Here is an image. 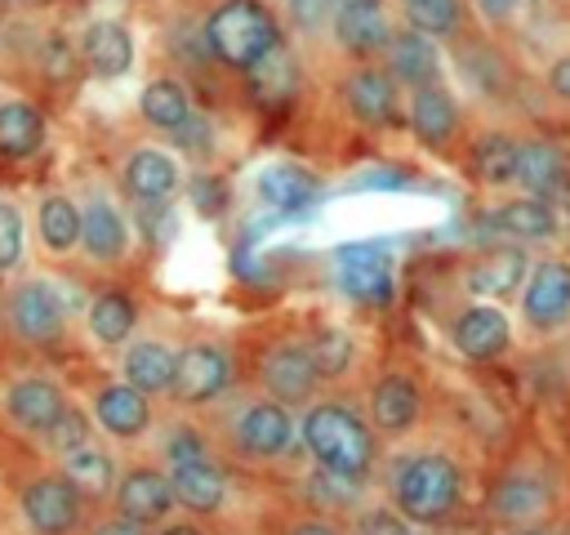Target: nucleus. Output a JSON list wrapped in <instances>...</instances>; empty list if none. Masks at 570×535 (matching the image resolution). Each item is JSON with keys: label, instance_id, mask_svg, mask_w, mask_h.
Here are the masks:
<instances>
[{"label": "nucleus", "instance_id": "f257e3e1", "mask_svg": "<svg viewBox=\"0 0 570 535\" xmlns=\"http://www.w3.org/2000/svg\"><path fill=\"white\" fill-rule=\"evenodd\" d=\"M205 40H209L214 62L245 76L276 45H285V27H281L276 4L267 0H218L205 13Z\"/></svg>", "mask_w": 570, "mask_h": 535}, {"label": "nucleus", "instance_id": "f03ea898", "mask_svg": "<svg viewBox=\"0 0 570 535\" xmlns=\"http://www.w3.org/2000/svg\"><path fill=\"white\" fill-rule=\"evenodd\" d=\"M303 446L312 450V459L338 477L361 481L374 468V428L338 401H316L303 415Z\"/></svg>", "mask_w": 570, "mask_h": 535}, {"label": "nucleus", "instance_id": "7ed1b4c3", "mask_svg": "<svg viewBox=\"0 0 570 535\" xmlns=\"http://www.w3.org/2000/svg\"><path fill=\"white\" fill-rule=\"evenodd\" d=\"M463 499V473L450 455L423 450L392 473V508L419 526L445 522Z\"/></svg>", "mask_w": 570, "mask_h": 535}, {"label": "nucleus", "instance_id": "20e7f679", "mask_svg": "<svg viewBox=\"0 0 570 535\" xmlns=\"http://www.w3.org/2000/svg\"><path fill=\"white\" fill-rule=\"evenodd\" d=\"M4 321H9L13 339H22L31 348H53L67 334V303H62V294L49 281L31 276V281L9 285V294H4Z\"/></svg>", "mask_w": 570, "mask_h": 535}, {"label": "nucleus", "instance_id": "39448f33", "mask_svg": "<svg viewBox=\"0 0 570 535\" xmlns=\"http://www.w3.org/2000/svg\"><path fill=\"white\" fill-rule=\"evenodd\" d=\"M334 281L352 303L383 308L392 299V254L374 241H352L334 250Z\"/></svg>", "mask_w": 570, "mask_h": 535}, {"label": "nucleus", "instance_id": "423d86ee", "mask_svg": "<svg viewBox=\"0 0 570 535\" xmlns=\"http://www.w3.org/2000/svg\"><path fill=\"white\" fill-rule=\"evenodd\" d=\"M80 486L58 468V473H40L22 486V517L36 535H71L80 522Z\"/></svg>", "mask_w": 570, "mask_h": 535}, {"label": "nucleus", "instance_id": "0eeeda50", "mask_svg": "<svg viewBox=\"0 0 570 535\" xmlns=\"http://www.w3.org/2000/svg\"><path fill=\"white\" fill-rule=\"evenodd\" d=\"M521 321L534 334H557L570 321V259H543L521 285Z\"/></svg>", "mask_w": 570, "mask_h": 535}, {"label": "nucleus", "instance_id": "6e6552de", "mask_svg": "<svg viewBox=\"0 0 570 535\" xmlns=\"http://www.w3.org/2000/svg\"><path fill=\"white\" fill-rule=\"evenodd\" d=\"M258 383H263L267 397H276V401H285V406L312 401L316 388H321V370H316V361H312L307 339H285V343H276V348L258 361Z\"/></svg>", "mask_w": 570, "mask_h": 535}, {"label": "nucleus", "instance_id": "1a4fd4ad", "mask_svg": "<svg viewBox=\"0 0 570 535\" xmlns=\"http://www.w3.org/2000/svg\"><path fill=\"white\" fill-rule=\"evenodd\" d=\"M236 379V366L227 357V348L200 339V343H187L178 348V374H174V397L183 406H205L214 397H223Z\"/></svg>", "mask_w": 570, "mask_h": 535}, {"label": "nucleus", "instance_id": "9d476101", "mask_svg": "<svg viewBox=\"0 0 570 535\" xmlns=\"http://www.w3.org/2000/svg\"><path fill=\"white\" fill-rule=\"evenodd\" d=\"M396 103H401V85L379 58H365L361 67H352L343 76V107L352 111L356 125H365V129L392 125L396 120Z\"/></svg>", "mask_w": 570, "mask_h": 535}, {"label": "nucleus", "instance_id": "9b49d317", "mask_svg": "<svg viewBox=\"0 0 570 535\" xmlns=\"http://www.w3.org/2000/svg\"><path fill=\"white\" fill-rule=\"evenodd\" d=\"M450 339L468 361H494L512 348V321L503 317L494 299H472L450 321Z\"/></svg>", "mask_w": 570, "mask_h": 535}, {"label": "nucleus", "instance_id": "f8f14e48", "mask_svg": "<svg viewBox=\"0 0 570 535\" xmlns=\"http://www.w3.org/2000/svg\"><path fill=\"white\" fill-rule=\"evenodd\" d=\"M80 250L102 268H116L129 254V223L107 192H89L80 201Z\"/></svg>", "mask_w": 570, "mask_h": 535}, {"label": "nucleus", "instance_id": "ddd939ff", "mask_svg": "<svg viewBox=\"0 0 570 535\" xmlns=\"http://www.w3.org/2000/svg\"><path fill=\"white\" fill-rule=\"evenodd\" d=\"M289 441H294V415H289L285 401H276V397L263 392L258 401H249L240 410V419H236V446L249 459H276V455L289 450Z\"/></svg>", "mask_w": 570, "mask_h": 535}, {"label": "nucleus", "instance_id": "4468645a", "mask_svg": "<svg viewBox=\"0 0 570 535\" xmlns=\"http://www.w3.org/2000/svg\"><path fill=\"white\" fill-rule=\"evenodd\" d=\"M459 125H463V111H459V98L445 80L410 89V134H414L419 147L441 152L445 143H454Z\"/></svg>", "mask_w": 570, "mask_h": 535}, {"label": "nucleus", "instance_id": "2eb2a0df", "mask_svg": "<svg viewBox=\"0 0 570 535\" xmlns=\"http://www.w3.org/2000/svg\"><path fill=\"white\" fill-rule=\"evenodd\" d=\"M379 62H383V67L396 76V85H405V89H419V85L441 80V49H436V40H432L428 31H419V27H392V36H387Z\"/></svg>", "mask_w": 570, "mask_h": 535}, {"label": "nucleus", "instance_id": "dca6fc26", "mask_svg": "<svg viewBox=\"0 0 570 535\" xmlns=\"http://www.w3.org/2000/svg\"><path fill=\"white\" fill-rule=\"evenodd\" d=\"M67 406L71 401H67L62 383L49 374H27V379H13L4 388V419L18 424L22 432H45Z\"/></svg>", "mask_w": 570, "mask_h": 535}, {"label": "nucleus", "instance_id": "f3484780", "mask_svg": "<svg viewBox=\"0 0 570 535\" xmlns=\"http://www.w3.org/2000/svg\"><path fill=\"white\" fill-rule=\"evenodd\" d=\"M111 495H116V513H125V517H134V522H142V526L169 517V508L178 504L169 473L147 468V464L125 468V473L116 477V490H111Z\"/></svg>", "mask_w": 570, "mask_h": 535}, {"label": "nucleus", "instance_id": "a211bd4d", "mask_svg": "<svg viewBox=\"0 0 570 535\" xmlns=\"http://www.w3.org/2000/svg\"><path fill=\"white\" fill-rule=\"evenodd\" d=\"M120 183L134 201H169L178 187H183V160L165 147H134L125 156V169H120Z\"/></svg>", "mask_w": 570, "mask_h": 535}, {"label": "nucleus", "instance_id": "6ab92c4d", "mask_svg": "<svg viewBox=\"0 0 570 535\" xmlns=\"http://www.w3.org/2000/svg\"><path fill=\"white\" fill-rule=\"evenodd\" d=\"M530 276V259L521 245H490L468 263V290L472 299H512Z\"/></svg>", "mask_w": 570, "mask_h": 535}, {"label": "nucleus", "instance_id": "aec40b11", "mask_svg": "<svg viewBox=\"0 0 570 535\" xmlns=\"http://www.w3.org/2000/svg\"><path fill=\"white\" fill-rule=\"evenodd\" d=\"M423 415V392L414 383V374H383L374 388H370V419H374V432L383 437H405Z\"/></svg>", "mask_w": 570, "mask_h": 535}, {"label": "nucleus", "instance_id": "412c9836", "mask_svg": "<svg viewBox=\"0 0 570 535\" xmlns=\"http://www.w3.org/2000/svg\"><path fill=\"white\" fill-rule=\"evenodd\" d=\"M94 424L116 437V441H134L151 428V397L138 392L134 383H107L94 392Z\"/></svg>", "mask_w": 570, "mask_h": 535}, {"label": "nucleus", "instance_id": "4be33fe9", "mask_svg": "<svg viewBox=\"0 0 570 535\" xmlns=\"http://www.w3.org/2000/svg\"><path fill=\"white\" fill-rule=\"evenodd\" d=\"M80 62L98 80L125 76L134 67V36H129V27L116 22V18H94L80 31Z\"/></svg>", "mask_w": 570, "mask_h": 535}, {"label": "nucleus", "instance_id": "5701e85b", "mask_svg": "<svg viewBox=\"0 0 570 535\" xmlns=\"http://www.w3.org/2000/svg\"><path fill=\"white\" fill-rule=\"evenodd\" d=\"M570 178V152L557 138H521L517 147V187L530 196H561Z\"/></svg>", "mask_w": 570, "mask_h": 535}, {"label": "nucleus", "instance_id": "b1692460", "mask_svg": "<svg viewBox=\"0 0 570 535\" xmlns=\"http://www.w3.org/2000/svg\"><path fill=\"white\" fill-rule=\"evenodd\" d=\"M330 31L338 40L343 54H352L356 62L365 58H379L387 36H392V22L383 13V4H334V18H330Z\"/></svg>", "mask_w": 570, "mask_h": 535}, {"label": "nucleus", "instance_id": "393cba45", "mask_svg": "<svg viewBox=\"0 0 570 535\" xmlns=\"http://www.w3.org/2000/svg\"><path fill=\"white\" fill-rule=\"evenodd\" d=\"M174 374H178V348L165 339H138L125 348L120 361V379L134 383L147 397H174Z\"/></svg>", "mask_w": 570, "mask_h": 535}, {"label": "nucleus", "instance_id": "a878e982", "mask_svg": "<svg viewBox=\"0 0 570 535\" xmlns=\"http://www.w3.org/2000/svg\"><path fill=\"white\" fill-rule=\"evenodd\" d=\"M138 116L160 134L191 129V89L178 76H151L138 89Z\"/></svg>", "mask_w": 570, "mask_h": 535}, {"label": "nucleus", "instance_id": "bb28decb", "mask_svg": "<svg viewBox=\"0 0 570 535\" xmlns=\"http://www.w3.org/2000/svg\"><path fill=\"white\" fill-rule=\"evenodd\" d=\"M165 473H169L174 495H178V504H183L187 513L205 517V513H218V508L227 504V477H223V468H218L209 455H205V459L174 464V468H165Z\"/></svg>", "mask_w": 570, "mask_h": 535}, {"label": "nucleus", "instance_id": "cd10ccee", "mask_svg": "<svg viewBox=\"0 0 570 535\" xmlns=\"http://www.w3.org/2000/svg\"><path fill=\"white\" fill-rule=\"evenodd\" d=\"M254 192L267 210H281V214H294V210H307L316 201V178L303 169V165H289V160H272L258 169L254 178Z\"/></svg>", "mask_w": 570, "mask_h": 535}, {"label": "nucleus", "instance_id": "c85d7f7f", "mask_svg": "<svg viewBox=\"0 0 570 535\" xmlns=\"http://www.w3.org/2000/svg\"><path fill=\"white\" fill-rule=\"evenodd\" d=\"M490 227L503 232L508 241H543V236L557 232V210H552L548 196L521 192V196L503 201V205L490 214Z\"/></svg>", "mask_w": 570, "mask_h": 535}, {"label": "nucleus", "instance_id": "c756f323", "mask_svg": "<svg viewBox=\"0 0 570 535\" xmlns=\"http://www.w3.org/2000/svg\"><path fill=\"white\" fill-rule=\"evenodd\" d=\"M36 236L53 259L80 250V201H71L67 192H45L36 205Z\"/></svg>", "mask_w": 570, "mask_h": 535}, {"label": "nucleus", "instance_id": "7c9ffc66", "mask_svg": "<svg viewBox=\"0 0 570 535\" xmlns=\"http://www.w3.org/2000/svg\"><path fill=\"white\" fill-rule=\"evenodd\" d=\"M85 325L94 334V343L102 348H120L129 343V334L138 330V299L125 294V290H102L89 299L85 308Z\"/></svg>", "mask_w": 570, "mask_h": 535}, {"label": "nucleus", "instance_id": "2f4dec72", "mask_svg": "<svg viewBox=\"0 0 570 535\" xmlns=\"http://www.w3.org/2000/svg\"><path fill=\"white\" fill-rule=\"evenodd\" d=\"M45 134H49V125H45V116H40L36 103H27V98L0 103V156L4 160L36 156L45 147Z\"/></svg>", "mask_w": 570, "mask_h": 535}, {"label": "nucleus", "instance_id": "473e14b6", "mask_svg": "<svg viewBox=\"0 0 570 535\" xmlns=\"http://www.w3.org/2000/svg\"><path fill=\"white\" fill-rule=\"evenodd\" d=\"M517 147H521V138H512L503 129H490L472 147V178L481 187H508V183H517Z\"/></svg>", "mask_w": 570, "mask_h": 535}, {"label": "nucleus", "instance_id": "72a5a7b5", "mask_svg": "<svg viewBox=\"0 0 570 535\" xmlns=\"http://www.w3.org/2000/svg\"><path fill=\"white\" fill-rule=\"evenodd\" d=\"M245 80H249V94H254L258 103H289V98L298 94V62L289 58L285 45H276L263 62H254V67L245 71Z\"/></svg>", "mask_w": 570, "mask_h": 535}, {"label": "nucleus", "instance_id": "f704fd0d", "mask_svg": "<svg viewBox=\"0 0 570 535\" xmlns=\"http://www.w3.org/2000/svg\"><path fill=\"white\" fill-rule=\"evenodd\" d=\"M410 27L428 31L432 40H463L468 27V0H401Z\"/></svg>", "mask_w": 570, "mask_h": 535}, {"label": "nucleus", "instance_id": "c9c22d12", "mask_svg": "<svg viewBox=\"0 0 570 535\" xmlns=\"http://www.w3.org/2000/svg\"><path fill=\"white\" fill-rule=\"evenodd\" d=\"M62 473L80 486V495H107V490H116V464H111V455L102 450V446H94V441H85L80 450H71V455H62Z\"/></svg>", "mask_w": 570, "mask_h": 535}, {"label": "nucleus", "instance_id": "e433bc0d", "mask_svg": "<svg viewBox=\"0 0 570 535\" xmlns=\"http://www.w3.org/2000/svg\"><path fill=\"white\" fill-rule=\"evenodd\" d=\"M543 504H548V495H543V486L530 481V477H508V481H499V490H494V513H499L503 522H512V526L534 522V517L543 513Z\"/></svg>", "mask_w": 570, "mask_h": 535}, {"label": "nucleus", "instance_id": "4c0bfd02", "mask_svg": "<svg viewBox=\"0 0 570 535\" xmlns=\"http://www.w3.org/2000/svg\"><path fill=\"white\" fill-rule=\"evenodd\" d=\"M307 348H312V361H316L321 379H338V374H347L352 361H356V343H352V334L338 330V325H321V330H312Z\"/></svg>", "mask_w": 570, "mask_h": 535}, {"label": "nucleus", "instance_id": "58836bf2", "mask_svg": "<svg viewBox=\"0 0 570 535\" xmlns=\"http://www.w3.org/2000/svg\"><path fill=\"white\" fill-rule=\"evenodd\" d=\"M89 424H94V419H89L80 406H67V410H62V415L40 432V437H45L49 455H58V459H62V455H71V450H80V446L89 441Z\"/></svg>", "mask_w": 570, "mask_h": 535}, {"label": "nucleus", "instance_id": "ea45409f", "mask_svg": "<svg viewBox=\"0 0 570 535\" xmlns=\"http://www.w3.org/2000/svg\"><path fill=\"white\" fill-rule=\"evenodd\" d=\"M22 245H27V223H22V210H18L13 201H0V272L18 268Z\"/></svg>", "mask_w": 570, "mask_h": 535}, {"label": "nucleus", "instance_id": "a19ab883", "mask_svg": "<svg viewBox=\"0 0 570 535\" xmlns=\"http://www.w3.org/2000/svg\"><path fill=\"white\" fill-rule=\"evenodd\" d=\"M352 535H414V531H410V517H401L396 508H370L356 517Z\"/></svg>", "mask_w": 570, "mask_h": 535}, {"label": "nucleus", "instance_id": "79ce46f5", "mask_svg": "<svg viewBox=\"0 0 570 535\" xmlns=\"http://www.w3.org/2000/svg\"><path fill=\"white\" fill-rule=\"evenodd\" d=\"M160 455H165V468H174V464H187V459H205V455H209V446H205L191 428H178V432H169V437H165Z\"/></svg>", "mask_w": 570, "mask_h": 535}, {"label": "nucleus", "instance_id": "37998d69", "mask_svg": "<svg viewBox=\"0 0 570 535\" xmlns=\"http://www.w3.org/2000/svg\"><path fill=\"white\" fill-rule=\"evenodd\" d=\"M289 9H294V22L303 31H316L334 18V0H289Z\"/></svg>", "mask_w": 570, "mask_h": 535}, {"label": "nucleus", "instance_id": "c03bdc74", "mask_svg": "<svg viewBox=\"0 0 570 535\" xmlns=\"http://www.w3.org/2000/svg\"><path fill=\"white\" fill-rule=\"evenodd\" d=\"M548 89H552L561 103H570V54L552 58V67H548Z\"/></svg>", "mask_w": 570, "mask_h": 535}, {"label": "nucleus", "instance_id": "a18cd8bd", "mask_svg": "<svg viewBox=\"0 0 570 535\" xmlns=\"http://www.w3.org/2000/svg\"><path fill=\"white\" fill-rule=\"evenodd\" d=\"M94 535H147V531H142V522H134V517L116 513V517L98 522V526H94Z\"/></svg>", "mask_w": 570, "mask_h": 535}, {"label": "nucleus", "instance_id": "49530a36", "mask_svg": "<svg viewBox=\"0 0 570 535\" xmlns=\"http://www.w3.org/2000/svg\"><path fill=\"white\" fill-rule=\"evenodd\" d=\"M517 4H521V0H476V9H481L485 18H494V22H503V18H508Z\"/></svg>", "mask_w": 570, "mask_h": 535}, {"label": "nucleus", "instance_id": "de8ad7c7", "mask_svg": "<svg viewBox=\"0 0 570 535\" xmlns=\"http://www.w3.org/2000/svg\"><path fill=\"white\" fill-rule=\"evenodd\" d=\"M289 535H338L330 522H316V517H307V522H294L289 526Z\"/></svg>", "mask_w": 570, "mask_h": 535}, {"label": "nucleus", "instance_id": "09e8293b", "mask_svg": "<svg viewBox=\"0 0 570 535\" xmlns=\"http://www.w3.org/2000/svg\"><path fill=\"white\" fill-rule=\"evenodd\" d=\"M160 535H205L200 526H191V522H174V526H165Z\"/></svg>", "mask_w": 570, "mask_h": 535}, {"label": "nucleus", "instance_id": "8fccbe9b", "mask_svg": "<svg viewBox=\"0 0 570 535\" xmlns=\"http://www.w3.org/2000/svg\"><path fill=\"white\" fill-rule=\"evenodd\" d=\"M557 205H561V214L570 218V178H566V187H561V196H557Z\"/></svg>", "mask_w": 570, "mask_h": 535}, {"label": "nucleus", "instance_id": "3c124183", "mask_svg": "<svg viewBox=\"0 0 570 535\" xmlns=\"http://www.w3.org/2000/svg\"><path fill=\"white\" fill-rule=\"evenodd\" d=\"M508 535H548V531H539V526H521V531H508Z\"/></svg>", "mask_w": 570, "mask_h": 535}, {"label": "nucleus", "instance_id": "603ef678", "mask_svg": "<svg viewBox=\"0 0 570 535\" xmlns=\"http://www.w3.org/2000/svg\"><path fill=\"white\" fill-rule=\"evenodd\" d=\"M334 4H383V0H334Z\"/></svg>", "mask_w": 570, "mask_h": 535}]
</instances>
